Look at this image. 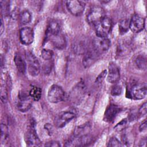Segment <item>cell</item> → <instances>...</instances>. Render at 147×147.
<instances>
[{
    "label": "cell",
    "instance_id": "cell-1",
    "mask_svg": "<svg viewBox=\"0 0 147 147\" xmlns=\"http://www.w3.org/2000/svg\"><path fill=\"white\" fill-rule=\"evenodd\" d=\"M112 21L110 18L105 16L95 26L96 36L98 37H107L112 28Z\"/></svg>",
    "mask_w": 147,
    "mask_h": 147
},
{
    "label": "cell",
    "instance_id": "cell-2",
    "mask_svg": "<svg viewBox=\"0 0 147 147\" xmlns=\"http://www.w3.org/2000/svg\"><path fill=\"white\" fill-rule=\"evenodd\" d=\"M105 17L104 9L100 6H95L90 9L87 16V21L89 24L95 26Z\"/></svg>",
    "mask_w": 147,
    "mask_h": 147
},
{
    "label": "cell",
    "instance_id": "cell-3",
    "mask_svg": "<svg viewBox=\"0 0 147 147\" xmlns=\"http://www.w3.org/2000/svg\"><path fill=\"white\" fill-rule=\"evenodd\" d=\"M28 70L29 74L32 76L38 75L40 70V65L36 57L30 52L28 51L25 54Z\"/></svg>",
    "mask_w": 147,
    "mask_h": 147
},
{
    "label": "cell",
    "instance_id": "cell-4",
    "mask_svg": "<svg viewBox=\"0 0 147 147\" xmlns=\"http://www.w3.org/2000/svg\"><path fill=\"white\" fill-rule=\"evenodd\" d=\"M25 141L28 146H38L41 145V141L36 133L34 123L32 122L29 125L25 134Z\"/></svg>",
    "mask_w": 147,
    "mask_h": 147
},
{
    "label": "cell",
    "instance_id": "cell-5",
    "mask_svg": "<svg viewBox=\"0 0 147 147\" xmlns=\"http://www.w3.org/2000/svg\"><path fill=\"white\" fill-rule=\"evenodd\" d=\"M47 97L50 102L53 103H58L64 99L65 97V92L60 86L53 84L49 88Z\"/></svg>",
    "mask_w": 147,
    "mask_h": 147
},
{
    "label": "cell",
    "instance_id": "cell-6",
    "mask_svg": "<svg viewBox=\"0 0 147 147\" xmlns=\"http://www.w3.org/2000/svg\"><path fill=\"white\" fill-rule=\"evenodd\" d=\"M32 99L29 95L25 92H20L16 100V107L21 112L28 111L32 105Z\"/></svg>",
    "mask_w": 147,
    "mask_h": 147
},
{
    "label": "cell",
    "instance_id": "cell-7",
    "mask_svg": "<svg viewBox=\"0 0 147 147\" xmlns=\"http://www.w3.org/2000/svg\"><path fill=\"white\" fill-rule=\"evenodd\" d=\"M94 49L98 53L106 52L110 48L111 42L107 37L96 36L92 41Z\"/></svg>",
    "mask_w": 147,
    "mask_h": 147
},
{
    "label": "cell",
    "instance_id": "cell-8",
    "mask_svg": "<svg viewBox=\"0 0 147 147\" xmlns=\"http://www.w3.org/2000/svg\"><path fill=\"white\" fill-rule=\"evenodd\" d=\"M146 84L145 83L133 84L129 91L130 97L138 100L144 98L146 95Z\"/></svg>",
    "mask_w": 147,
    "mask_h": 147
},
{
    "label": "cell",
    "instance_id": "cell-9",
    "mask_svg": "<svg viewBox=\"0 0 147 147\" xmlns=\"http://www.w3.org/2000/svg\"><path fill=\"white\" fill-rule=\"evenodd\" d=\"M66 6L69 12L75 16L82 15L85 8L84 2L78 0L68 1L66 2Z\"/></svg>",
    "mask_w": 147,
    "mask_h": 147
},
{
    "label": "cell",
    "instance_id": "cell-10",
    "mask_svg": "<svg viewBox=\"0 0 147 147\" xmlns=\"http://www.w3.org/2000/svg\"><path fill=\"white\" fill-rule=\"evenodd\" d=\"M75 114L69 111H65L60 113L55 118V123L57 127H63L68 122L75 117Z\"/></svg>",
    "mask_w": 147,
    "mask_h": 147
},
{
    "label": "cell",
    "instance_id": "cell-11",
    "mask_svg": "<svg viewBox=\"0 0 147 147\" xmlns=\"http://www.w3.org/2000/svg\"><path fill=\"white\" fill-rule=\"evenodd\" d=\"M145 26L144 19L138 14L133 15L129 21V29L134 33H139Z\"/></svg>",
    "mask_w": 147,
    "mask_h": 147
},
{
    "label": "cell",
    "instance_id": "cell-12",
    "mask_svg": "<svg viewBox=\"0 0 147 147\" xmlns=\"http://www.w3.org/2000/svg\"><path fill=\"white\" fill-rule=\"evenodd\" d=\"M120 78V71L118 65L113 63H110L108 67V73L107 79L109 83H115Z\"/></svg>",
    "mask_w": 147,
    "mask_h": 147
},
{
    "label": "cell",
    "instance_id": "cell-13",
    "mask_svg": "<svg viewBox=\"0 0 147 147\" xmlns=\"http://www.w3.org/2000/svg\"><path fill=\"white\" fill-rule=\"evenodd\" d=\"M20 39L24 45H29L33 42L34 39L33 30L30 27H25L20 31Z\"/></svg>",
    "mask_w": 147,
    "mask_h": 147
},
{
    "label": "cell",
    "instance_id": "cell-14",
    "mask_svg": "<svg viewBox=\"0 0 147 147\" xmlns=\"http://www.w3.org/2000/svg\"><path fill=\"white\" fill-rule=\"evenodd\" d=\"M85 86L82 82L79 83L72 90L70 93V99L73 103H78L82 98L84 94Z\"/></svg>",
    "mask_w": 147,
    "mask_h": 147
},
{
    "label": "cell",
    "instance_id": "cell-15",
    "mask_svg": "<svg viewBox=\"0 0 147 147\" xmlns=\"http://www.w3.org/2000/svg\"><path fill=\"white\" fill-rule=\"evenodd\" d=\"M120 111V108L115 105H109L105 113L104 119L107 122L113 121Z\"/></svg>",
    "mask_w": 147,
    "mask_h": 147
},
{
    "label": "cell",
    "instance_id": "cell-16",
    "mask_svg": "<svg viewBox=\"0 0 147 147\" xmlns=\"http://www.w3.org/2000/svg\"><path fill=\"white\" fill-rule=\"evenodd\" d=\"M47 38L50 40L55 47L57 49H63L66 45L65 38L61 32L59 34L49 36Z\"/></svg>",
    "mask_w": 147,
    "mask_h": 147
},
{
    "label": "cell",
    "instance_id": "cell-17",
    "mask_svg": "<svg viewBox=\"0 0 147 147\" xmlns=\"http://www.w3.org/2000/svg\"><path fill=\"white\" fill-rule=\"evenodd\" d=\"M98 53L93 49V50H88L84 56L83 64L85 67H88L96 60Z\"/></svg>",
    "mask_w": 147,
    "mask_h": 147
},
{
    "label": "cell",
    "instance_id": "cell-18",
    "mask_svg": "<svg viewBox=\"0 0 147 147\" xmlns=\"http://www.w3.org/2000/svg\"><path fill=\"white\" fill-rule=\"evenodd\" d=\"M61 32V26L59 22L56 20H52L48 24L46 37L59 34Z\"/></svg>",
    "mask_w": 147,
    "mask_h": 147
},
{
    "label": "cell",
    "instance_id": "cell-19",
    "mask_svg": "<svg viewBox=\"0 0 147 147\" xmlns=\"http://www.w3.org/2000/svg\"><path fill=\"white\" fill-rule=\"evenodd\" d=\"M14 61L18 72L24 74L26 70V63L25 61L19 55H16L14 56Z\"/></svg>",
    "mask_w": 147,
    "mask_h": 147
},
{
    "label": "cell",
    "instance_id": "cell-20",
    "mask_svg": "<svg viewBox=\"0 0 147 147\" xmlns=\"http://www.w3.org/2000/svg\"><path fill=\"white\" fill-rule=\"evenodd\" d=\"M41 94H42L41 89L40 87L37 86H33L30 88L29 93V95L32 98V99L36 101H38L40 99L41 96Z\"/></svg>",
    "mask_w": 147,
    "mask_h": 147
},
{
    "label": "cell",
    "instance_id": "cell-21",
    "mask_svg": "<svg viewBox=\"0 0 147 147\" xmlns=\"http://www.w3.org/2000/svg\"><path fill=\"white\" fill-rule=\"evenodd\" d=\"M19 19L22 24L29 23L32 20V15L30 12L28 10H24L20 14Z\"/></svg>",
    "mask_w": 147,
    "mask_h": 147
},
{
    "label": "cell",
    "instance_id": "cell-22",
    "mask_svg": "<svg viewBox=\"0 0 147 147\" xmlns=\"http://www.w3.org/2000/svg\"><path fill=\"white\" fill-rule=\"evenodd\" d=\"M136 64L140 69L145 70L146 68V58L145 56L140 55L136 59Z\"/></svg>",
    "mask_w": 147,
    "mask_h": 147
},
{
    "label": "cell",
    "instance_id": "cell-23",
    "mask_svg": "<svg viewBox=\"0 0 147 147\" xmlns=\"http://www.w3.org/2000/svg\"><path fill=\"white\" fill-rule=\"evenodd\" d=\"M75 51H76L78 53H86L88 49H87L86 44H85V41L80 40L78 42H76L74 46Z\"/></svg>",
    "mask_w": 147,
    "mask_h": 147
},
{
    "label": "cell",
    "instance_id": "cell-24",
    "mask_svg": "<svg viewBox=\"0 0 147 147\" xmlns=\"http://www.w3.org/2000/svg\"><path fill=\"white\" fill-rule=\"evenodd\" d=\"M129 29V21L127 19L123 20L119 24V32L121 34H123L127 32Z\"/></svg>",
    "mask_w": 147,
    "mask_h": 147
},
{
    "label": "cell",
    "instance_id": "cell-25",
    "mask_svg": "<svg viewBox=\"0 0 147 147\" xmlns=\"http://www.w3.org/2000/svg\"><path fill=\"white\" fill-rule=\"evenodd\" d=\"M41 57L45 60L48 61L52 59L53 56V52L52 50L48 49H43L41 53Z\"/></svg>",
    "mask_w": 147,
    "mask_h": 147
},
{
    "label": "cell",
    "instance_id": "cell-26",
    "mask_svg": "<svg viewBox=\"0 0 147 147\" xmlns=\"http://www.w3.org/2000/svg\"><path fill=\"white\" fill-rule=\"evenodd\" d=\"M1 141H3L6 140L7 137H8L9 131H8L7 126L4 123H1Z\"/></svg>",
    "mask_w": 147,
    "mask_h": 147
},
{
    "label": "cell",
    "instance_id": "cell-27",
    "mask_svg": "<svg viewBox=\"0 0 147 147\" xmlns=\"http://www.w3.org/2000/svg\"><path fill=\"white\" fill-rule=\"evenodd\" d=\"M122 91V87L119 84H115L112 87L111 90V94L114 96H119L121 94Z\"/></svg>",
    "mask_w": 147,
    "mask_h": 147
},
{
    "label": "cell",
    "instance_id": "cell-28",
    "mask_svg": "<svg viewBox=\"0 0 147 147\" xmlns=\"http://www.w3.org/2000/svg\"><path fill=\"white\" fill-rule=\"evenodd\" d=\"M108 146H123L122 142H121L116 137H111L109 142Z\"/></svg>",
    "mask_w": 147,
    "mask_h": 147
},
{
    "label": "cell",
    "instance_id": "cell-29",
    "mask_svg": "<svg viewBox=\"0 0 147 147\" xmlns=\"http://www.w3.org/2000/svg\"><path fill=\"white\" fill-rule=\"evenodd\" d=\"M147 111V104L146 102H145L139 109L138 114L140 116H144L146 115Z\"/></svg>",
    "mask_w": 147,
    "mask_h": 147
},
{
    "label": "cell",
    "instance_id": "cell-30",
    "mask_svg": "<svg viewBox=\"0 0 147 147\" xmlns=\"http://www.w3.org/2000/svg\"><path fill=\"white\" fill-rule=\"evenodd\" d=\"M7 92L5 87H1V99L2 102L5 103L7 100Z\"/></svg>",
    "mask_w": 147,
    "mask_h": 147
},
{
    "label": "cell",
    "instance_id": "cell-31",
    "mask_svg": "<svg viewBox=\"0 0 147 147\" xmlns=\"http://www.w3.org/2000/svg\"><path fill=\"white\" fill-rule=\"evenodd\" d=\"M107 75V71L106 70H105L103 71H102L99 75L96 78V81L95 82L96 83H100L102 82V81L104 80L105 78L106 77Z\"/></svg>",
    "mask_w": 147,
    "mask_h": 147
},
{
    "label": "cell",
    "instance_id": "cell-32",
    "mask_svg": "<svg viewBox=\"0 0 147 147\" xmlns=\"http://www.w3.org/2000/svg\"><path fill=\"white\" fill-rule=\"evenodd\" d=\"M126 123H127L126 119H123L122 121H121L119 123H118L116 125L115 129L118 130V131L122 130L125 128V126L126 125Z\"/></svg>",
    "mask_w": 147,
    "mask_h": 147
},
{
    "label": "cell",
    "instance_id": "cell-33",
    "mask_svg": "<svg viewBox=\"0 0 147 147\" xmlns=\"http://www.w3.org/2000/svg\"><path fill=\"white\" fill-rule=\"evenodd\" d=\"M51 68H52V64H51L50 62L47 63L46 64H44L43 65V71L45 74H48L50 73L51 71Z\"/></svg>",
    "mask_w": 147,
    "mask_h": 147
},
{
    "label": "cell",
    "instance_id": "cell-34",
    "mask_svg": "<svg viewBox=\"0 0 147 147\" xmlns=\"http://www.w3.org/2000/svg\"><path fill=\"white\" fill-rule=\"evenodd\" d=\"M146 120L145 119L141 123V125H140V127H139V130L141 131V132H144L146 130Z\"/></svg>",
    "mask_w": 147,
    "mask_h": 147
},
{
    "label": "cell",
    "instance_id": "cell-35",
    "mask_svg": "<svg viewBox=\"0 0 147 147\" xmlns=\"http://www.w3.org/2000/svg\"><path fill=\"white\" fill-rule=\"evenodd\" d=\"M45 146H54V147H55V146H60V145L57 141H50V142H48L47 144H45Z\"/></svg>",
    "mask_w": 147,
    "mask_h": 147
},
{
    "label": "cell",
    "instance_id": "cell-36",
    "mask_svg": "<svg viewBox=\"0 0 147 147\" xmlns=\"http://www.w3.org/2000/svg\"><path fill=\"white\" fill-rule=\"evenodd\" d=\"M45 129H47L48 133L51 135V133H52V125H51L49 123H47L45 125Z\"/></svg>",
    "mask_w": 147,
    "mask_h": 147
},
{
    "label": "cell",
    "instance_id": "cell-37",
    "mask_svg": "<svg viewBox=\"0 0 147 147\" xmlns=\"http://www.w3.org/2000/svg\"><path fill=\"white\" fill-rule=\"evenodd\" d=\"M4 30V26H3V21L2 19H1V34H2Z\"/></svg>",
    "mask_w": 147,
    "mask_h": 147
}]
</instances>
